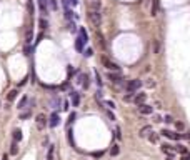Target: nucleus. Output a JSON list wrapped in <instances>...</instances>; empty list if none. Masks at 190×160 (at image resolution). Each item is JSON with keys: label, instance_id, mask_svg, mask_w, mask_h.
Wrapping results in <instances>:
<instances>
[{"label": "nucleus", "instance_id": "obj_43", "mask_svg": "<svg viewBox=\"0 0 190 160\" xmlns=\"http://www.w3.org/2000/svg\"><path fill=\"white\" fill-rule=\"evenodd\" d=\"M50 7L54 8V10L57 8V2H55V0H50Z\"/></svg>", "mask_w": 190, "mask_h": 160}, {"label": "nucleus", "instance_id": "obj_39", "mask_svg": "<svg viewBox=\"0 0 190 160\" xmlns=\"http://www.w3.org/2000/svg\"><path fill=\"white\" fill-rule=\"evenodd\" d=\"M68 30H70V32H75V24H73V22H70V24H68Z\"/></svg>", "mask_w": 190, "mask_h": 160}, {"label": "nucleus", "instance_id": "obj_19", "mask_svg": "<svg viewBox=\"0 0 190 160\" xmlns=\"http://www.w3.org/2000/svg\"><path fill=\"white\" fill-rule=\"evenodd\" d=\"M79 37H80V39H82L83 40V42H89V35H87V32H85V29H82V27H80V29H79Z\"/></svg>", "mask_w": 190, "mask_h": 160}, {"label": "nucleus", "instance_id": "obj_49", "mask_svg": "<svg viewBox=\"0 0 190 160\" xmlns=\"http://www.w3.org/2000/svg\"><path fill=\"white\" fill-rule=\"evenodd\" d=\"M70 4H72V5H77V0H70Z\"/></svg>", "mask_w": 190, "mask_h": 160}, {"label": "nucleus", "instance_id": "obj_25", "mask_svg": "<svg viewBox=\"0 0 190 160\" xmlns=\"http://www.w3.org/2000/svg\"><path fill=\"white\" fill-rule=\"evenodd\" d=\"M54 152H55V147L52 145L50 149H48V153H47V160H54Z\"/></svg>", "mask_w": 190, "mask_h": 160}, {"label": "nucleus", "instance_id": "obj_6", "mask_svg": "<svg viewBox=\"0 0 190 160\" xmlns=\"http://www.w3.org/2000/svg\"><path fill=\"white\" fill-rule=\"evenodd\" d=\"M87 8H89V10H97V12H100V8H102V0H87Z\"/></svg>", "mask_w": 190, "mask_h": 160}, {"label": "nucleus", "instance_id": "obj_22", "mask_svg": "<svg viewBox=\"0 0 190 160\" xmlns=\"http://www.w3.org/2000/svg\"><path fill=\"white\" fill-rule=\"evenodd\" d=\"M175 152H179V153H183V155H185V153H188V152H187V147H185V145H180V143H179V145L175 147Z\"/></svg>", "mask_w": 190, "mask_h": 160}, {"label": "nucleus", "instance_id": "obj_36", "mask_svg": "<svg viewBox=\"0 0 190 160\" xmlns=\"http://www.w3.org/2000/svg\"><path fill=\"white\" fill-rule=\"evenodd\" d=\"M175 127H177V130H183V128H185V125H183L182 122H175Z\"/></svg>", "mask_w": 190, "mask_h": 160}, {"label": "nucleus", "instance_id": "obj_9", "mask_svg": "<svg viewBox=\"0 0 190 160\" xmlns=\"http://www.w3.org/2000/svg\"><path fill=\"white\" fill-rule=\"evenodd\" d=\"M108 80H110L112 83H120V80H122V77H120V74H115V72H108Z\"/></svg>", "mask_w": 190, "mask_h": 160}, {"label": "nucleus", "instance_id": "obj_15", "mask_svg": "<svg viewBox=\"0 0 190 160\" xmlns=\"http://www.w3.org/2000/svg\"><path fill=\"white\" fill-rule=\"evenodd\" d=\"M83 45H85V42H83L80 37H77L75 39V50L77 52H83Z\"/></svg>", "mask_w": 190, "mask_h": 160}, {"label": "nucleus", "instance_id": "obj_14", "mask_svg": "<svg viewBox=\"0 0 190 160\" xmlns=\"http://www.w3.org/2000/svg\"><path fill=\"white\" fill-rule=\"evenodd\" d=\"M12 139H14V142H17V143L22 140V130L20 128H15V130L12 132Z\"/></svg>", "mask_w": 190, "mask_h": 160}, {"label": "nucleus", "instance_id": "obj_42", "mask_svg": "<svg viewBox=\"0 0 190 160\" xmlns=\"http://www.w3.org/2000/svg\"><path fill=\"white\" fill-rule=\"evenodd\" d=\"M95 99H97V100H100V102H102V92H100V90H98V92L95 93Z\"/></svg>", "mask_w": 190, "mask_h": 160}, {"label": "nucleus", "instance_id": "obj_32", "mask_svg": "<svg viewBox=\"0 0 190 160\" xmlns=\"http://www.w3.org/2000/svg\"><path fill=\"white\" fill-rule=\"evenodd\" d=\"M50 105L54 107V108H55V107H57V105H60V99H57V97H55V99H54V100H52V102H50Z\"/></svg>", "mask_w": 190, "mask_h": 160}, {"label": "nucleus", "instance_id": "obj_30", "mask_svg": "<svg viewBox=\"0 0 190 160\" xmlns=\"http://www.w3.org/2000/svg\"><path fill=\"white\" fill-rule=\"evenodd\" d=\"M115 139H122V130H120V127H115Z\"/></svg>", "mask_w": 190, "mask_h": 160}, {"label": "nucleus", "instance_id": "obj_38", "mask_svg": "<svg viewBox=\"0 0 190 160\" xmlns=\"http://www.w3.org/2000/svg\"><path fill=\"white\" fill-rule=\"evenodd\" d=\"M95 78H97V85L102 87V80H100V75H98V72H95Z\"/></svg>", "mask_w": 190, "mask_h": 160}, {"label": "nucleus", "instance_id": "obj_12", "mask_svg": "<svg viewBox=\"0 0 190 160\" xmlns=\"http://www.w3.org/2000/svg\"><path fill=\"white\" fill-rule=\"evenodd\" d=\"M145 99H147V95H145V93H137V95L133 97V102L140 107V105H144V103H145Z\"/></svg>", "mask_w": 190, "mask_h": 160}, {"label": "nucleus", "instance_id": "obj_35", "mask_svg": "<svg viewBox=\"0 0 190 160\" xmlns=\"http://www.w3.org/2000/svg\"><path fill=\"white\" fill-rule=\"evenodd\" d=\"M83 55H85V57H92V55H93V50H92V49L83 50Z\"/></svg>", "mask_w": 190, "mask_h": 160}, {"label": "nucleus", "instance_id": "obj_41", "mask_svg": "<svg viewBox=\"0 0 190 160\" xmlns=\"http://www.w3.org/2000/svg\"><path fill=\"white\" fill-rule=\"evenodd\" d=\"M125 100H127V102H132V100H133V93H127Z\"/></svg>", "mask_w": 190, "mask_h": 160}, {"label": "nucleus", "instance_id": "obj_26", "mask_svg": "<svg viewBox=\"0 0 190 160\" xmlns=\"http://www.w3.org/2000/svg\"><path fill=\"white\" fill-rule=\"evenodd\" d=\"M39 5L42 12H47V0H39Z\"/></svg>", "mask_w": 190, "mask_h": 160}, {"label": "nucleus", "instance_id": "obj_5", "mask_svg": "<svg viewBox=\"0 0 190 160\" xmlns=\"http://www.w3.org/2000/svg\"><path fill=\"white\" fill-rule=\"evenodd\" d=\"M35 124H37V128H39V130H43L45 125H48V122H47V117L43 114H39L35 118Z\"/></svg>", "mask_w": 190, "mask_h": 160}, {"label": "nucleus", "instance_id": "obj_48", "mask_svg": "<svg viewBox=\"0 0 190 160\" xmlns=\"http://www.w3.org/2000/svg\"><path fill=\"white\" fill-rule=\"evenodd\" d=\"M182 160H190V155H188V153H185V155H183V158Z\"/></svg>", "mask_w": 190, "mask_h": 160}, {"label": "nucleus", "instance_id": "obj_45", "mask_svg": "<svg viewBox=\"0 0 190 160\" xmlns=\"http://www.w3.org/2000/svg\"><path fill=\"white\" fill-rule=\"evenodd\" d=\"M108 118H110V120H115V115L112 114V112H108Z\"/></svg>", "mask_w": 190, "mask_h": 160}, {"label": "nucleus", "instance_id": "obj_31", "mask_svg": "<svg viewBox=\"0 0 190 160\" xmlns=\"http://www.w3.org/2000/svg\"><path fill=\"white\" fill-rule=\"evenodd\" d=\"M30 115H32V112H23V114H20V120H25V118H29Z\"/></svg>", "mask_w": 190, "mask_h": 160}, {"label": "nucleus", "instance_id": "obj_2", "mask_svg": "<svg viewBox=\"0 0 190 160\" xmlns=\"http://www.w3.org/2000/svg\"><path fill=\"white\" fill-rule=\"evenodd\" d=\"M140 87H142V82H140V80H130L125 85V90H127V93H133V92H137Z\"/></svg>", "mask_w": 190, "mask_h": 160}, {"label": "nucleus", "instance_id": "obj_20", "mask_svg": "<svg viewBox=\"0 0 190 160\" xmlns=\"http://www.w3.org/2000/svg\"><path fill=\"white\" fill-rule=\"evenodd\" d=\"M118 153H120V147H118L117 143H115V145H112V149H110V155H112V157H115V155H118Z\"/></svg>", "mask_w": 190, "mask_h": 160}, {"label": "nucleus", "instance_id": "obj_50", "mask_svg": "<svg viewBox=\"0 0 190 160\" xmlns=\"http://www.w3.org/2000/svg\"><path fill=\"white\" fill-rule=\"evenodd\" d=\"M2 160H8V155H4L2 157Z\"/></svg>", "mask_w": 190, "mask_h": 160}, {"label": "nucleus", "instance_id": "obj_46", "mask_svg": "<svg viewBox=\"0 0 190 160\" xmlns=\"http://www.w3.org/2000/svg\"><path fill=\"white\" fill-rule=\"evenodd\" d=\"M73 118H75V114H70V117H68V122H73Z\"/></svg>", "mask_w": 190, "mask_h": 160}, {"label": "nucleus", "instance_id": "obj_7", "mask_svg": "<svg viewBox=\"0 0 190 160\" xmlns=\"http://www.w3.org/2000/svg\"><path fill=\"white\" fill-rule=\"evenodd\" d=\"M162 135L164 137H167V139H172V140H179V139H182V135L180 133H175V132H172V130H162Z\"/></svg>", "mask_w": 190, "mask_h": 160}, {"label": "nucleus", "instance_id": "obj_18", "mask_svg": "<svg viewBox=\"0 0 190 160\" xmlns=\"http://www.w3.org/2000/svg\"><path fill=\"white\" fill-rule=\"evenodd\" d=\"M17 95H18V90H17V89L10 90V92L7 93V100H8V102H14V100L17 99Z\"/></svg>", "mask_w": 190, "mask_h": 160}, {"label": "nucleus", "instance_id": "obj_33", "mask_svg": "<svg viewBox=\"0 0 190 160\" xmlns=\"http://www.w3.org/2000/svg\"><path fill=\"white\" fill-rule=\"evenodd\" d=\"M97 39H98V43H100V45L104 47V45H105V43H104V37H102V33L98 32V30H97Z\"/></svg>", "mask_w": 190, "mask_h": 160}, {"label": "nucleus", "instance_id": "obj_24", "mask_svg": "<svg viewBox=\"0 0 190 160\" xmlns=\"http://www.w3.org/2000/svg\"><path fill=\"white\" fill-rule=\"evenodd\" d=\"M148 140H150L152 143H157V142H158V135H157V133H154V132H150V135H148Z\"/></svg>", "mask_w": 190, "mask_h": 160}, {"label": "nucleus", "instance_id": "obj_47", "mask_svg": "<svg viewBox=\"0 0 190 160\" xmlns=\"http://www.w3.org/2000/svg\"><path fill=\"white\" fill-rule=\"evenodd\" d=\"M165 122H173V120H172V117H170V115H167V117H165Z\"/></svg>", "mask_w": 190, "mask_h": 160}, {"label": "nucleus", "instance_id": "obj_13", "mask_svg": "<svg viewBox=\"0 0 190 160\" xmlns=\"http://www.w3.org/2000/svg\"><path fill=\"white\" fill-rule=\"evenodd\" d=\"M70 99H72V105L79 107L80 105V95L77 92H70Z\"/></svg>", "mask_w": 190, "mask_h": 160}, {"label": "nucleus", "instance_id": "obj_16", "mask_svg": "<svg viewBox=\"0 0 190 160\" xmlns=\"http://www.w3.org/2000/svg\"><path fill=\"white\" fill-rule=\"evenodd\" d=\"M150 132H152V127L150 125H145V127H142L140 128V137H147V135H150Z\"/></svg>", "mask_w": 190, "mask_h": 160}, {"label": "nucleus", "instance_id": "obj_1", "mask_svg": "<svg viewBox=\"0 0 190 160\" xmlns=\"http://www.w3.org/2000/svg\"><path fill=\"white\" fill-rule=\"evenodd\" d=\"M89 20L95 29H98L100 24H102V14L97 12V10H89Z\"/></svg>", "mask_w": 190, "mask_h": 160}, {"label": "nucleus", "instance_id": "obj_3", "mask_svg": "<svg viewBox=\"0 0 190 160\" xmlns=\"http://www.w3.org/2000/svg\"><path fill=\"white\" fill-rule=\"evenodd\" d=\"M102 64H104V67L108 68V70H114V72H118V70H120V67H118L115 62H112L110 58H107V57H102Z\"/></svg>", "mask_w": 190, "mask_h": 160}, {"label": "nucleus", "instance_id": "obj_23", "mask_svg": "<svg viewBox=\"0 0 190 160\" xmlns=\"http://www.w3.org/2000/svg\"><path fill=\"white\" fill-rule=\"evenodd\" d=\"M158 12V0H154V5H152V17H155Z\"/></svg>", "mask_w": 190, "mask_h": 160}, {"label": "nucleus", "instance_id": "obj_29", "mask_svg": "<svg viewBox=\"0 0 190 160\" xmlns=\"http://www.w3.org/2000/svg\"><path fill=\"white\" fill-rule=\"evenodd\" d=\"M47 27H48V22H47L45 18H40V29H42V30H45Z\"/></svg>", "mask_w": 190, "mask_h": 160}, {"label": "nucleus", "instance_id": "obj_40", "mask_svg": "<svg viewBox=\"0 0 190 160\" xmlns=\"http://www.w3.org/2000/svg\"><path fill=\"white\" fill-rule=\"evenodd\" d=\"M29 12H30V15H33V4H32V0H29Z\"/></svg>", "mask_w": 190, "mask_h": 160}, {"label": "nucleus", "instance_id": "obj_44", "mask_svg": "<svg viewBox=\"0 0 190 160\" xmlns=\"http://www.w3.org/2000/svg\"><path fill=\"white\" fill-rule=\"evenodd\" d=\"M62 108H64V110H68V102H67V100L64 102V107H62Z\"/></svg>", "mask_w": 190, "mask_h": 160}, {"label": "nucleus", "instance_id": "obj_4", "mask_svg": "<svg viewBox=\"0 0 190 160\" xmlns=\"http://www.w3.org/2000/svg\"><path fill=\"white\" fill-rule=\"evenodd\" d=\"M58 124H60V115H58V112H52V115L48 117V127L55 128Z\"/></svg>", "mask_w": 190, "mask_h": 160}, {"label": "nucleus", "instance_id": "obj_17", "mask_svg": "<svg viewBox=\"0 0 190 160\" xmlns=\"http://www.w3.org/2000/svg\"><path fill=\"white\" fill-rule=\"evenodd\" d=\"M27 102H29V97L23 95V97L20 99V102H18V107H17V108H18V110H23V108L27 107Z\"/></svg>", "mask_w": 190, "mask_h": 160}, {"label": "nucleus", "instance_id": "obj_11", "mask_svg": "<svg viewBox=\"0 0 190 160\" xmlns=\"http://www.w3.org/2000/svg\"><path fill=\"white\" fill-rule=\"evenodd\" d=\"M162 152L167 153L169 157H173V155L177 153V152H175V149H172V147H170L169 143H164V145H162Z\"/></svg>", "mask_w": 190, "mask_h": 160}, {"label": "nucleus", "instance_id": "obj_27", "mask_svg": "<svg viewBox=\"0 0 190 160\" xmlns=\"http://www.w3.org/2000/svg\"><path fill=\"white\" fill-rule=\"evenodd\" d=\"M23 53H25L27 57H30V55H32V47H30V45H25V47H23Z\"/></svg>", "mask_w": 190, "mask_h": 160}, {"label": "nucleus", "instance_id": "obj_8", "mask_svg": "<svg viewBox=\"0 0 190 160\" xmlns=\"http://www.w3.org/2000/svg\"><path fill=\"white\" fill-rule=\"evenodd\" d=\"M32 39H33V27L29 25L25 30V45H30L32 43Z\"/></svg>", "mask_w": 190, "mask_h": 160}, {"label": "nucleus", "instance_id": "obj_28", "mask_svg": "<svg viewBox=\"0 0 190 160\" xmlns=\"http://www.w3.org/2000/svg\"><path fill=\"white\" fill-rule=\"evenodd\" d=\"M102 103H104L105 107H108V108H114L115 107V103L112 102V100H102Z\"/></svg>", "mask_w": 190, "mask_h": 160}, {"label": "nucleus", "instance_id": "obj_21", "mask_svg": "<svg viewBox=\"0 0 190 160\" xmlns=\"http://www.w3.org/2000/svg\"><path fill=\"white\" fill-rule=\"evenodd\" d=\"M10 153H12V155H17V153H18V143H17V142H12V145H10Z\"/></svg>", "mask_w": 190, "mask_h": 160}, {"label": "nucleus", "instance_id": "obj_37", "mask_svg": "<svg viewBox=\"0 0 190 160\" xmlns=\"http://www.w3.org/2000/svg\"><path fill=\"white\" fill-rule=\"evenodd\" d=\"M102 155H104V152H93V153H92L93 158H100Z\"/></svg>", "mask_w": 190, "mask_h": 160}, {"label": "nucleus", "instance_id": "obj_34", "mask_svg": "<svg viewBox=\"0 0 190 160\" xmlns=\"http://www.w3.org/2000/svg\"><path fill=\"white\" fill-rule=\"evenodd\" d=\"M72 14H73V12L70 10V8H67V10H65V18H67V20H70V18H72Z\"/></svg>", "mask_w": 190, "mask_h": 160}, {"label": "nucleus", "instance_id": "obj_10", "mask_svg": "<svg viewBox=\"0 0 190 160\" xmlns=\"http://www.w3.org/2000/svg\"><path fill=\"white\" fill-rule=\"evenodd\" d=\"M139 112H140L142 115H150L152 112H154V107L145 105V103H144V105H140V107H139Z\"/></svg>", "mask_w": 190, "mask_h": 160}]
</instances>
